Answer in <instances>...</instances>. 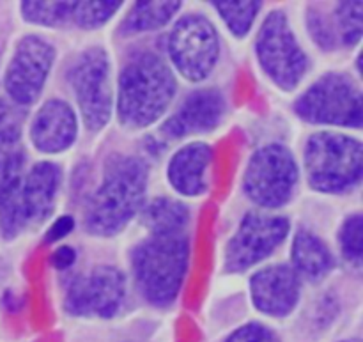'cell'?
<instances>
[{
	"mask_svg": "<svg viewBox=\"0 0 363 342\" xmlns=\"http://www.w3.org/2000/svg\"><path fill=\"white\" fill-rule=\"evenodd\" d=\"M167 50L174 70L188 82H204L220 57V35L204 14L179 18L167 38Z\"/></svg>",
	"mask_w": 363,
	"mask_h": 342,
	"instance_id": "9",
	"label": "cell"
},
{
	"mask_svg": "<svg viewBox=\"0 0 363 342\" xmlns=\"http://www.w3.org/2000/svg\"><path fill=\"white\" fill-rule=\"evenodd\" d=\"M28 137L32 145L45 155H59L67 151L78 137L77 112L64 99H48L32 117Z\"/></svg>",
	"mask_w": 363,
	"mask_h": 342,
	"instance_id": "16",
	"label": "cell"
},
{
	"mask_svg": "<svg viewBox=\"0 0 363 342\" xmlns=\"http://www.w3.org/2000/svg\"><path fill=\"white\" fill-rule=\"evenodd\" d=\"M190 263V240L186 233L149 234L131 250L135 286L145 302L155 307H169L176 302Z\"/></svg>",
	"mask_w": 363,
	"mask_h": 342,
	"instance_id": "3",
	"label": "cell"
},
{
	"mask_svg": "<svg viewBox=\"0 0 363 342\" xmlns=\"http://www.w3.org/2000/svg\"><path fill=\"white\" fill-rule=\"evenodd\" d=\"M74 2H21L20 13L27 23L38 27H59L71 21Z\"/></svg>",
	"mask_w": 363,
	"mask_h": 342,
	"instance_id": "23",
	"label": "cell"
},
{
	"mask_svg": "<svg viewBox=\"0 0 363 342\" xmlns=\"http://www.w3.org/2000/svg\"><path fill=\"white\" fill-rule=\"evenodd\" d=\"M181 11V2H135L124 16L119 31L123 35L144 34L165 27Z\"/></svg>",
	"mask_w": 363,
	"mask_h": 342,
	"instance_id": "21",
	"label": "cell"
},
{
	"mask_svg": "<svg viewBox=\"0 0 363 342\" xmlns=\"http://www.w3.org/2000/svg\"><path fill=\"white\" fill-rule=\"evenodd\" d=\"M147 165L131 155H110L105 160L99 187L85 204L84 226L89 234L112 238L123 233L142 211L147 194Z\"/></svg>",
	"mask_w": 363,
	"mask_h": 342,
	"instance_id": "1",
	"label": "cell"
},
{
	"mask_svg": "<svg viewBox=\"0 0 363 342\" xmlns=\"http://www.w3.org/2000/svg\"><path fill=\"white\" fill-rule=\"evenodd\" d=\"M213 9L216 11L223 23L227 25L233 35L236 38H245L250 32L255 18L261 13L262 2H230V0H222V2H209Z\"/></svg>",
	"mask_w": 363,
	"mask_h": 342,
	"instance_id": "22",
	"label": "cell"
},
{
	"mask_svg": "<svg viewBox=\"0 0 363 342\" xmlns=\"http://www.w3.org/2000/svg\"><path fill=\"white\" fill-rule=\"evenodd\" d=\"M213 163L211 145L191 142L177 149L167 165V180L179 195L201 197L209 188V169Z\"/></svg>",
	"mask_w": 363,
	"mask_h": 342,
	"instance_id": "18",
	"label": "cell"
},
{
	"mask_svg": "<svg viewBox=\"0 0 363 342\" xmlns=\"http://www.w3.org/2000/svg\"><path fill=\"white\" fill-rule=\"evenodd\" d=\"M74 229V219L71 215L59 216L55 222L50 226L48 233H46V243H57V241L64 240L71 231Z\"/></svg>",
	"mask_w": 363,
	"mask_h": 342,
	"instance_id": "29",
	"label": "cell"
},
{
	"mask_svg": "<svg viewBox=\"0 0 363 342\" xmlns=\"http://www.w3.org/2000/svg\"><path fill=\"white\" fill-rule=\"evenodd\" d=\"M337 35L346 46H358L363 32V2H339L333 11Z\"/></svg>",
	"mask_w": 363,
	"mask_h": 342,
	"instance_id": "25",
	"label": "cell"
},
{
	"mask_svg": "<svg viewBox=\"0 0 363 342\" xmlns=\"http://www.w3.org/2000/svg\"><path fill=\"white\" fill-rule=\"evenodd\" d=\"M126 300V277L119 268L99 265L73 277L66 286L64 311L73 318L110 319Z\"/></svg>",
	"mask_w": 363,
	"mask_h": 342,
	"instance_id": "10",
	"label": "cell"
},
{
	"mask_svg": "<svg viewBox=\"0 0 363 342\" xmlns=\"http://www.w3.org/2000/svg\"><path fill=\"white\" fill-rule=\"evenodd\" d=\"M142 220L149 234L186 233L190 209L176 199L156 197L142 208Z\"/></svg>",
	"mask_w": 363,
	"mask_h": 342,
	"instance_id": "20",
	"label": "cell"
},
{
	"mask_svg": "<svg viewBox=\"0 0 363 342\" xmlns=\"http://www.w3.org/2000/svg\"><path fill=\"white\" fill-rule=\"evenodd\" d=\"M123 2L117 0H96V2H74L71 21L84 31H94L108 23L121 11Z\"/></svg>",
	"mask_w": 363,
	"mask_h": 342,
	"instance_id": "24",
	"label": "cell"
},
{
	"mask_svg": "<svg viewBox=\"0 0 363 342\" xmlns=\"http://www.w3.org/2000/svg\"><path fill=\"white\" fill-rule=\"evenodd\" d=\"M298 180L300 169L293 151L284 144H266L248 160L243 190L254 204L279 209L293 199Z\"/></svg>",
	"mask_w": 363,
	"mask_h": 342,
	"instance_id": "8",
	"label": "cell"
},
{
	"mask_svg": "<svg viewBox=\"0 0 363 342\" xmlns=\"http://www.w3.org/2000/svg\"><path fill=\"white\" fill-rule=\"evenodd\" d=\"M77 261V252L69 245H62L52 255V265L57 272H67Z\"/></svg>",
	"mask_w": 363,
	"mask_h": 342,
	"instance_id": "30",
	"label": "cell"
},
{
	"mask_svg": "<svg viewBox=\"0 0 363 342\" xmlns=\"http://www.w3.org/2000/svg\"><path fill=\"white\" fill-rule=\"evenodd\" d=\"M291 261V268L298 273V277H303L311 282H321L335 268V258L328 245L314 233L303 229L294 234Z\"/></svg>",
	"mask_w": 363,
	"mask_h": 342,
	"instance_id": "19",
	"label": "cell"
},
{
	"mask_svg": "<svg viewBox=\"0 0 363 342\" xmlns=\"http://www.w3.org/2000/svg\"><path fill=\"white\" fill-rule=\"evenodd\" d=\"M307 27L311 32V38L314 39L315 45L323 50H333L337 45L335 38V28H332V25L325 20L323 14H319L318 11L311 9L307 14Z\"/></svg>",
	"mask_w": 363,
	"mask_h": 342,
	"instance_id": "27",
	"label": "cell"
},
{
	"mask_svg": "<svg viewBox=\"0 0 363 342\" xmlns=\"http://www.w3.org/2000/svg\"><path fill=\"white\" fill-rule=\"evenodd\" d=\"M301 280L289 265H273L259 270L250 279L254 307L268 318L282 319L300 304Z\"/></svg>",
	"mask_w": 363,
	"mask_h": 342,
	"instance_id": "14",
	"label": "cell"
},
{
	"mask_svg": "<svg viewBox=\"0 0 363 342\" xmlns=\"http://www.w3.org/2000/svg\"><path fill=\"white\" fill-rule=\"evenodd\" d=\"M60 177V169L52 162H39L27 170L20 204L23 231L41 226L52 216Z\"/></svg>",
	"mask_w": 363,
	"mask_h": 342,
	"instance_id": "17",
	"label": "cell"
},
{
	"mask_svg": "<svg viewBox=\"0 0 363 342\" xmlns=\"http://www.w3.org/2000/svg\"><path fill=\"white\" fill-rule=\"evenodd\" d=\"M255 55L266 77L282 91H293L308 71L303 50L284 11L275 9L264 18L255 39Z\"/></svg>",
	"mask_w": 363,
	"mask_h": 342,
	"instance_id": "5",
	"label": "cell"
},
{
	"mask_svg": "<svg viewBox=\"0 0 363 342\" xmlns=\"http://www.w3.org/2000/svg\"><path fill=\"white\" fill-rule=\"evenodd\" d=\"M27 177V153L18 128H0V234L14 240L23 233L21 192Z\"/></svg>",
	"mask_w": 363,
	"mask_h": 342,
	"instance_id": "13",
	"label": "cell"
},
{
	"mask_svg": "<svg viewBox=\"0 0 363 342\" xmlns=\"http://www.w3.org/2000/svg\"><path fill=\"white\" fill-rule=\"evenodd\" d=\"M294 112L311 124L360 130L363 123L362 89L350 75L326 73L301 92L294 101Z\"/></svg>",
	"mask_w": 363,
	"mask_h": 342,
	"instance_id": "6",
	"label": "cell"
},
{
	"mask_svg": "<svg viewBox=\"0 0 363 342\" xmlns=\"http://www.w3.org/2000/svg\"><path fill=\"white\" fill-rule=\"evenodd\" d=\"M176 96V77L155 52L130 57L117 78L113 109L119 123L130 130H144L158 123Z\"/></svg>",
	"mask_w": 363,
	"mask_h": 342,
	"instance_id": "2",
	"label": "cell"
},
{
	"mask_svg": "<svg viewBox=\"0 0 363 342\" xmlns=\"http://www.w3.org/2000/svg\"><path fill=\"white\" fill-rule=\"evenodd\" d=\"M225 116V98L218 89H197L183 99L176 112L162 124L169 138L211 133Z\"/></svg>",
	"mask_w": 363,
	"mask_h": 342,
	"instance_id": "15",
	"label": "cell"
},
{
	"mask_svg": "<svg viewBox=\"0 0 363 342\" xmlns=\"http://www.w3.org/2000/svg\"><path fill=\"white\" fill-rule=\"evenodd\" d=\"M303 165L308 184L315 192L346 194L362 183V142L346 133L319 131L305 144Z\"/></svg>",
	"mask_w": 363,
	"mask_h": 342,
	"instance_id": "4",
	"label": "cell"
},
{
	"mask_svg": "<svg viewBox=\"0 0 363 342\" xmlns=\"http://www.w3.org/2000/svg\"><path fill=\"white\" fill-rule=\"evenodd\" d=\"M289 236V220L279 215L248 213L227 243L223 268L241 273L268 259Z\"/></svg>",
	"mask_w": 363,
	"mask_h": 342,
	"instance_id": "12",
	"label": "cell"
},
{
	"mask_svg": "<svg viewBox=\"0 0 363 342\" xmlns=\"http://www.w3.org/2000/svg\"><path fill=\"white\" fill-rule=\"evenodd\" d=\"M110 57L101 46L84 50L71 62L67 82L80 110L85 128L92 133L101 131L113 114V89Z\"/></svg>",
	"mask_w": 363,
	"mask_h": 342,
	"instance_id": "7",
	"label": "cell"
},
{
	"mask_svg": "<svg viewBox=\"0 0 363 342\" xmlns=\"http://www.w3.org/2000/svg\"><path fill=\"white\" fill-rule=\"evenodd\" d=\"M339 342H362V341L358 339V337H351V339H342V341H339Z\"/></svg>",
	"mask_w": 363,
	"mask_h": 342,
	"instance_id": "31",
	"label": "cell"
},
{
	"mask_svg": "<svg viewBox=\"0 0 363 342\" xmlns=\"http://www.w3.org/2000/svg\"><path fill=\"white\" fill-rule=\"evenodd\" d=\"M223 342H282L269 326L262 323H247L234 330Z\"/></svg>",
	"mask_w": 363,
	"mask_h": 342,
	"instance_id": "28",
	"label": "cell"
},
{
	"mask_svg": "<svg viewBox=\"0 0 363 342\" xmlns=\"http://www.w3.org/2000/svg\"><path fill=\"white\" fill-rule=\"evenodd\" d=\"M53 62H55V48L52 43L41 35H23L14 45L13 53L4 70L2 84L7 98L14 105H34L45 89Z\"/></svg>",
	"mask_w": 363,
	"mask_h": 342,
	"instance_id": "11",
	"label": "cell"
},
{
	"mask_svg": "<svg viewBox=\"0 0 363 342\" xmlns=\"http://www.w3.org/2000/svg\"><path fill=\"white\" fill-rule=\"evenodd\" d=\"M363 220L360 213H354V215L347 216L344 220L342 227H340L339 233V243H340V252H342V258L346 259L350 265L360 268L362 266V258H363Z\"/></svg>",
	"mask_w": 363,
	"mask_h": 342,
	"instance_id": "26",
	"label": "cell"
}]
</instances>
